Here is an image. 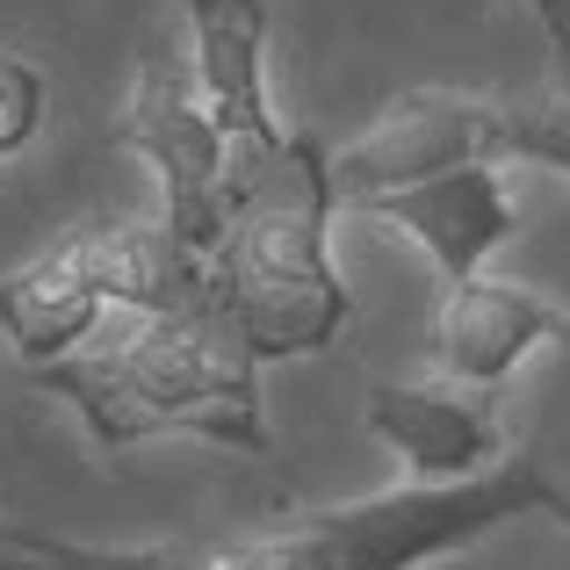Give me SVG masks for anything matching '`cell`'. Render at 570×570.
<instances>
[{
  "label": "cell",
  "mask_w": 570,
  "mask_h": 570,
  "mask_svg": "<svg viewBox=\"0 0 570 570\" xmlns=\"http://www.w3.org/2000/svg\"><path fill=\"white\" fill-rule=\"evenodd\" d=\"M333 224L340 195L325 174V138L289 130L282 153H253L246 174L232 167V232L209 253V296L232 311L261 368L325 354L354 325Z\"/></svg>",
  "instance_id": "2"
},
{
  "label": "cell",
  "mask_w": 570,
  "mask_h": 570,
  "mask_svg": "<svg viewBox=\"0 0 570 570\" xmlns=\"http://www.w3.org/2000/svg\"><path fill=\"white\" fill-rule=\"evenodd\" d=\"M499 159H505V101L419 87V95L390 101L354 145L325 153V174H333L340 209H354L368 195L433 181V174H455V167H499Z\"/></svg>",
  "instance_id": "5"
},
{
  "label": "cell",
  "mask_w": 570,
  "mask_h": 570,
  "mask_svg": "<svg viewBox=\"0 0 570 570\" xmlns=\"http://www.w3.org/2000/svg\"><path fill=\"white\" fill-rule=\"evenodd\" d=\"M37 390L66 397L80 412L95 448H138V441H188L267 455V404H261V354L232 325V311L209 296H188L174 311H153L130 347L109 354H66L37 368Z\"/></svg>",
  "instance_id": "1"
},
{
  "label": "cell",
  "mask_w": 570,
  "mask_h": 570,
  "mask_svg": "<svg viewBox=\"0 0 570 570\" xmlns=\"http://www.w3.org/2000/svg\"><path fill=\"white\" fill-rule=\"evenodd\" d=\"M347 217H368V224H383V232L412 238L441 282L484 275L491 253H499L505 238H520V203L505 195L499 167H455V174H433V181L368 195Z\"/></svg>",
  "instance_id": "7"
},
{
  "label": "cell",
  "mask_w": 570,
  "mask_h": 570,
  "mask_svg": "<svg viewBox=\"0 0 570 570\" xmlns=\"http://www.w3.org/2000/svg\"><path fill=\"white\" fill-rule=\"evenodd\" d=\"M534 8V22H542V37H549V51H557V87L570 80V0H528Z\"/></svg>",
  "instance_id": "14"
},
{
  "label": "cell",
  "mask_w": 570,
  "mask_h": 570,
  "mask_svg": "<svg viewBox=\"0 0 570 570\" xmlns=\"http://www.w3.org/2000/svg\"><path fill=\"white\" fill-rule=\"evenodd\" d=\"M109 311L116 304H109V282H101V261H95V232H72L66 246L0 275V333H8V347L29 368H51L66 354H80Z\"/></svg>",
  "instance_id": "10"
},
{
  "label": "cell",
  "mask_w": 570,
  "mask_h": 570,
  "mask_svg": "<svg viewBox=\"0 0 570 570\" xmlns=\"http://www.w3.org/2000/svg\"><path fill=\"white\" fill-rule=\"evenodd\" d=\"M368 433L412 470V484H455L505 455V426L491 412V390L470 383H376L362 404Z\"/></svg>",
  "instance_id": "8"
},
{
  "label": "cell",
  "mask_w": 570,
  "mask_h": 570,
  "mask_svg": "<svg viewBox=\"0 0 570 570\" xmlns=\"http://www.w3.org/2000/svg\"><path fill=\"white\" fill-rule=\"evenodd\" d=\"M43 101H51V80L22 51L0 43V159L29 153V138L43 130Z\"/></svg>",
  "instance_id": "13"
},
{
  "label": "cell",
  "mask_w": 570,
  "mask_h": 570,
  "mask_svg": "<svg viewBox=\"0 0 570 570\" xmlns=\"http://www.w3.org/2000/svg\"><path fill=\"white\" fill-rule=\"evenodd\" d=\"M116 145L138 153L159 174V232L209 267V253L232 232V138L209 124L203 95L181 66L167 58H145L138 87H130V109L116 124Z\"/></svg>",
  "instance_id": "4"
},
{
  "label": "cell",
  "mask_w": 570,
  "mask_h": 570,
  "mask_svg": "<svg viewBox=\"0 0 570 570\" xmlns=\"http://www.w3.org/2000/svg\"><path fill=\"white\" fill-rule=\"evenodd\" d=\"M203 549H101V542H66V534H43V528H14L0 520V570H195Z\"/></svg>",
  "instance_id": "11"
},
{
  "label": "cell",
  "mask_w": 570,
  "mask_h": 570,
  "mask_svg": "<svg viewBox=\"0 0 570 570\" xmlns=\"http://www.w3.org/2000/svg\"><path fill=\"white\" fill-rule=\"evenodd\" d=\"M188 43H195V95L209 124L232 138V153H282L275 101H267V0H181Z\"/></svg>",
  "instance_id": "9"
},
{
  "label": "cell",
  "mask_w": 570,
  "mask_h": 570,
  "mask_svg": "<svg viewBox=\"0 0 570 570\" xmlns=\"http://www.w3.org/2000/svg\"><path fill=\"white\" fill-rule=\"evenodd\" d=\"M513 520L570 528V491L534 455H499L455 484H397L362 505H325L238 549H203L195 570H426L491 542Z\"/></svg>",
  "instance_id": "3"
},
{
  "label": "cell",
  "mask_w": 570,
  "mask_h": 570,
  "mask_svg": "<svg viewBox=\"0 0 570 570\" xmlns=\"http://www.w3.org/2000/svg\"><path fill=\"white\" fill-rule=\"evenodd\" d=\"M505 159L570 174V80L542 101H505Z\"/></svg>",
  "instance_id": "12"
},
{
  "label": "cell",
  "mask_w": 570,
  "mask_h": 570,
  "mask_svg": "<svg viewBox=\"0 0 570 570\" xmlns=\"http://www.w3.org/2000/svg\"><path fill=\"white\" fill-rule=\"evenodd\" d=\"M426 354L448 383L499 390L528 354H570V311L549 304L528 282L462 275L441 289L426 318Z\"/></svg>",
  "instance_id": "6"
}]
</instances>
